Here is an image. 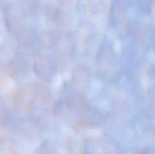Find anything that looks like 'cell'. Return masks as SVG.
<instances>
[{"label": "cell", "instance_id": "6da1fadb", "mask_svg": "<svg viewBox=\"0 0 155 154\" xmlns=\"http://www.w3.org/2000/svg\"><path fill=\"white\" fill-rule=\"evenodd\" d=\"M153 14L154 16H155V6L154 8H153Z\"/></svg>", "mask_w": 155, "mask_h": 154}]
</instances>
